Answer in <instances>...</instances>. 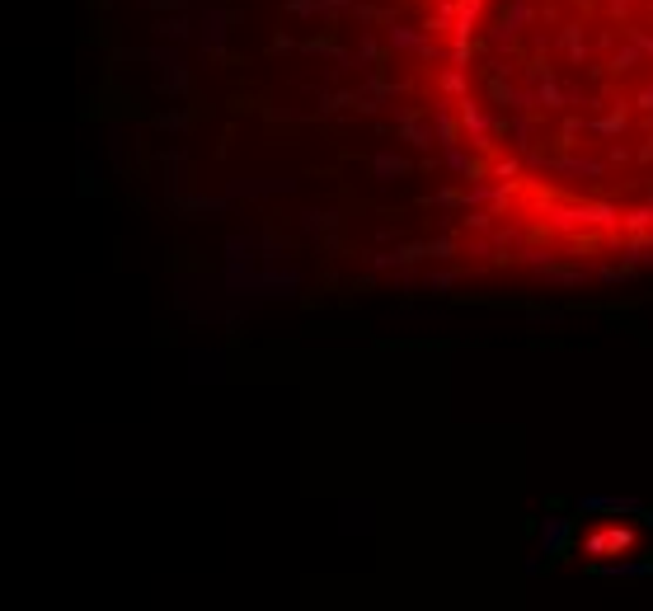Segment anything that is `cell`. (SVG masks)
I'll list each match as a JSON object with an SVG mask.
<instances>
[{
  "instance_id": "3957f363",
  "label": "cell",
  "mask_w": 653,
  "mask_h": 611,
  "mask_svg": "<svg viewBox=\"0 0 653 611\" xmlns=\"http://www.w3.org/2000/svg\"><path fill=\"white\" fill-rule=\"evenodd\" d=\"M634 545V532L630 527H611V532H597L583 541V555H620Z\"/></svg>"
},
{
  "instance_id": "5bb4252c",
  "label": "cell",
  "mask_w": 653,
  "mask_h": 611,
  "mask_svg": "<svg viewBox=\"0 0 653 611\" xmlns=\"http://www.w3.org/2000/svg\"><path fill=\"white\" fill-rule=\"evenodd\" d=\"M639 517H644V527H653V508H644V512H639Z\"/></svg>"
},
{
  "instance_id": "52a82bcc",
  "label": "cell",
  "mask_w": 653,
  "mask_h": 611,
  "mask_svg": "<svg viewBox=\"0 0 653 611\" xmlns=\"http://www.w3.org/2000/svg\"><path fill=\"white\" fill-rule=\"evenodd\" d=\"M465 71H470V66H451L447 76H442V90H447V94H461V99H465Z\"/></svg>"
},
{
  "instance_id": "9c48e42d",
  "label": "cell",
  "mask_w": 653,
  "mask_h": 611,
  "mask_svg": "<svg viewBox=\"0 0 653 611\" xmlns=\"http://www.w3.org/2000/svg\"><path fill=\"white\" fill-rule=\"evenodd\" d=\"M625 226H630V231H649L653 226V212H649V207H639V212L625 216Z\"/></svg>"
},
{
  "instance_id": "8992f818",
  "label": "cell",
  "mask_w": 653,
  "mask_h": 611,
  "mask_svg": "<svg viewBox=\"0 0 653 611\" xmlns=\"http://www.w3.org/2000/svg\"><path fill=\"white\" fill-rule=\"evenodd\" d=\"M372 170H376V179H395V174H405L409 165H405L400 156H376V160H372Z\"/></svg>"
},
{
  "instance_id": "7a4b0ae2",
  "label": "cell",
  "mask_w": 653,
  "mask_h": 611,
  "mask_svg": "<svg viewBox=\"0 0 653 611\" xmlns=\"http://www.w3.org/2000/svg\"><path fill=\"white\" fill-rule=\"evenodd\" d=\"M456 103H461V127L470 132V141L480 151H489V146H494V141H489V113L470 99V94H465V99H456Z\"/></svg>"
},
{
  "instance_id": "ba28073f",
  "label": "cell",
  "mask_w": 653,
  "mask_h": 611,
  "mask_svg": "<svg viewBox=\"0 0 653 611\" xmlns=\"http://www.w3.org/2000/svg\"><path fill=\"white\" fill-rule=\"evenodd\" d=\"M221 34H226V29H221V14L212 10V14H207V29H203V43L207 47H221Z\"/></svg>"
},
{
  "instance_id": "277c9868",
  "label": "cell",
  "mask_w": 653,
  "mask_h": 611,
  "mask_svg": "<svg viewBox=\"0 0 653 611\" xmlns=\"http://www.w3.org/2000/svg\"><path fill=\"white\" fill-rule=\"evenodd\" d=\"M578 512H644L639 498H602V494H587L578 498Z\"/></svg>"
},
{
  "instance_id": "7c38bea8",
  "label": "cell",
  "mask_w": 653,
  "mask_h": 611,
  "mask_svg": "<svg viewBox=\"0 0 653 611\" xmlns=\"http://www.w3.org/2000/svg\"><path fill=\"white\" fill-rule=\"evenodd\" d=\"M587 273H550V283H583Z\"/></svg>"
},
{
  "instance_id": "6da1fadb",
  "label": "cell",
  "mask_w": 653,
  "mask_h": 611,
  "mask_svg": "<svg viewBox=\"0 0 653 611\" xmlns=\"http://www.w3.org/2000/svg\"><path fill=\"white\" fill-rule=\"evenodd\" d=\"M569 545H574V522L569 517H545L541 522V555H555V560H560Z\"/></svg>"
},
{
  "instance_id": "30bf717a",
  "label": "cell",
  "mask_w": 653,
  "mask_h": 611,
  "mask_svg": "<svg viewBox=\"0 0 653 611\" xmlns=\"http://www.w3.org/2000/svg\"><path fill=\"white\" fill-rule=\"evenodd\" d=\"M597 132H607V136L625 132V113H611V118H602V123H597Z\"/></svg>"
},
{
  "instance_id": "8fae6325",
  "label": "cell",
  "mask_w": 653,
  "mask_h": 611,
  "mask_svg": "<svg viewBox=\"0 0 653 611\" xmlns=\"http://www.w3.org/2000/svg\"><path fill=\"white\" fill-rule=\"evenodd\" d=\"M634 61H639V47H625V52H620V57L611 61V66H616V71H630Z\"/></svg>"
},
{
  "instance_id": "4fadbf2b",
  "label": "cell",
  "mask_w": 653,
  "mask_h": 611,
  "mask_svg": "<svg viewBox=\"0 0 653 611\" xmlns=\"http://www.w3.org/2000/svg\"><path fill=\"white\" fill-rule=\"evenodd\" d=\"M343 5H348V0H325V10H343Z\"/></svg>"
},
{
  "instance_id": "5b68a950",
  "label": "cell",
  "mask_w": 653,
  "mask_h": 611,
  "mask_svg": "<svg viewBox=\"0 0 653 611\" xmlns=\"http://www.w3.org/2000/svg\"><path fill=\"white\" fill-rule=\"evenodd\" d=\"M592 574H602V578H649V574H653V560H625V565H597Z\"/></svg>"
}]
</instances>
